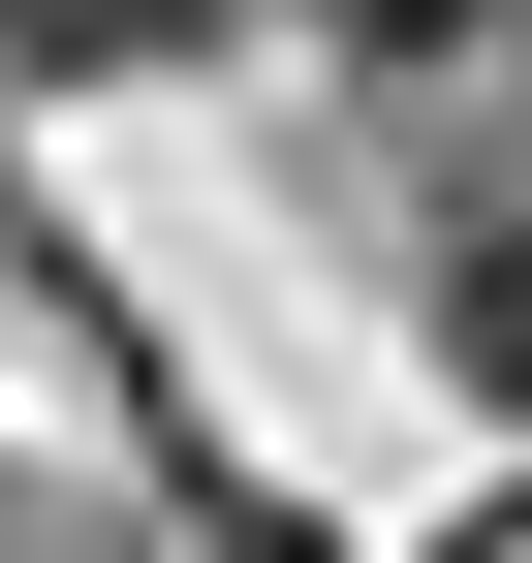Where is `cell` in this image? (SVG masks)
I'll return each mask as SVG.
<instances>
[{
    "label": "cell",
    "mask_w": 532,
    "mask_h": 563,
    "mask_svg": "<svg viewBox=\"0 0 532 563\" xmlns=\"http://www.w3.org/2000/svg\"><path fill=\"white\" fill-rule=\"evenodd\" d=\"M220 32V0H0V63H32V95H125V63H188Z\"/></svg>",
    "instance_id": "1"
},
{
    "label": "cell",
    "mask_w": 532,
    "mask_h": 563,
    "mask_svg": "<svg viewBox=\"0 0 532 563\" xmlns=\"http://www.w3.org/2000/svg\"><path fill=\"white\" fill-rule=\"evenodd\" d=\"M439 344H470V376L532 407V188H501V220H439Z\"/></svg>",
    "instance_id": "2"
},
{
    "label": "cell",
    "mask_w": 532,
    "mask_h": 563,
    "mask_svg": "<svg viewBox=\"0 0 532 563\" xmlns=\"http://www.w3.org/2000/svg\"><path fill=\"white\" fill-rule=\"evenodd\" d=\"M345 32H439V0H345Z\"/></svg>",
    "instance_id": "3"
}]
</instances>
